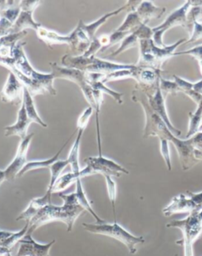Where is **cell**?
Masks as SVG:
<instances>
[{
  "label": "cell",
  "mask_w": 202,
  "mask_h": 256,
  "mask_svg": "<svg viewBox=\"0 0 202 256\" xmlns=\"http://www.w3.org/2000/svg\"><path fill=\"white\" fill-rule=\"evenodd\" d=\"M189 128L185 135V139H189L199 132L202 119V100L197 104L196 112L189 114Z\"/></svg>",
  "instance_id": "cell-31"
},
{
  "label": "cell",
  "mask_w": 202,
  "mask_h": 256,
  "mask_svg": "<svg viewBox=\"0 0 202 256\" xmlns=\"http://www.w3.org/2000/svg\"><path fill=\"white\" fill-rule=\"evenodd\" d=\"M136 65H128V64H115L113 62L97 58V56L90 57V62L86 68L85 72H98L102 74H108L115 71L121 70L134 69Z\"/></svg>",
  "instance_id": "cell-16"
},
{
  "label": "cell",
  "mask_w": 202,
  "mask_h": 256,
  "mask_svg": "<svg viewBox=\"0 0 202 256\" xmlns=\"http://www.w3.org/2000/svg\"><path fill=\"white\" fill-rule=\"evenodd\" d=\"M147 98H148V104L150 105L151 108L155 113L159 116L160 118L164 122L169 130H171L174 135L178 136L181 135L182 132L178 128L173 126L172 123L170 121L168 114H167V108H166L165 97L162 92L160 87H159V83L158 84L156 87V92L149 95V94H145Z\"/></svg>",
  "instance_id": "cell-12"
},
{
  "label": "cell",
  "mask_w": 202,
  "mask_h": 256,
  "mask_svg": "<svg viewBox=\"0 0 202 256\" xmlns=\"http://www.w3.org/2000/svg\"><path fill=\"white\" fill-rule=\"evenodd\" d=\"M52 194L46 192L42 197L34 198L30 201V204L24 212L20 214L17 218V221L25 220L26 222H30L31 219L37 214L41 209H43L47 205L52 204Z\"/></svg>",
  "instance_id": "cell-20"
},
{
  "label": "cell",
  "mask_w": 202,
  "mask_h": 256,
  "mask_svg": "<svg viewBox=\"0 0 202 256\" xmlns=\"http://www.w3.org/2000/svg\"><path fill=\"white\" fill-rule=\"evenodd\" d=\"M50 67L52 70L51 72L55 79L56 78L66 79L78 84L80 90H82L85 98L89 104V106H91L95 112L96 104H95L94 97H93V90L86 80V72L78 70L61 66L56 62H50Z\"/></svg>",
  "instance_id": "cell-8"
},
{
  "label": "cell",
  "mask_w": 202,
  "mask_h": 256,
  "mask_svg": "<svg viewBox=\"0 0 202 256\" xmlns=\"http://www.w3.org/2000/svg\"><path fill=\"white\" fill-rule=\"evenodd\" d=\"M82 226L88 232L93 234H100L104 236H110L119 240L126 245L130 254H134L137 252V246L145 243V240L143 236H136L130 234L126 228L121 226L117 222L113 224L103 223V224H89L83 223Z\"/></svg>",
  "instance_id": "cell-6"
},
{
  "label": "cell",
  "mask_w": 202,
  "mask_h": 256,
  "mask_svg": "<svg viewBox=\"0 0 202 256\" xmlns=\"http://www.w3.org/2000/svg\"><path fill=\"white\" fill-rule=\"evenodd\" d=\"M159 87L163 94H164V96H167L168 94H176L180 92L179 88L174 80L170 82L163 79L162 76H160L159 79Z\"/></svg>",
  "instance_id": "cell-36"
},
{
  "label": "cell",
  "mask_w": 202,
  "mask_h": 256,
  "mask_svg": "<svg viewBox=\"0 0 202 256\" xmlns=\"http://www.w3.org/2000/svg\"><path fill=\"white\" fill-rule=\"evenodd\" d=\"M31 123L23 102L18 113L17 122L12 126H8L4 128V136L7 138L16 136L20 138L21 140L24 139L29 135L28 128Z\"/></svg>",
  "instance_id": "cell-17"
},
{
  "label": "cell",
  "mask_w": 202,
  "mask_h": 256,
  "mask_svg": "<svg viewBox=\"0 0 202 256\" xmlns=\"http://www.w3.org/2000/svg\"><path fill=\"white\" fill-rule=\"evenodd\" d=\"M187 40L182 39L170 46L159 48L154 44L152 39L141 40L139 41L140 57L136 65L141 68H150L162 71L163 64L174 56V52L180 45L184 44Z\"/></svg>",
  "instance_id": "cell-4"
},
{
  "label": "cell",
  "mask_w": 202,
  "mask_h": 256,
  "mask_svg": "<svg viewBox=\"0 0 202 256\" xmlns=\"http://www.w3.org/2000/svg\"><path fill=\"white\" fill-rule=\"evenodd\" d=\"M141 18L137 14L136 10L129 12L128 14L126 15V18L123 24L117 28V31L119 32H134V30H137L138 27L142 24Z\"/></svg>",
  "instance_id": "cell-32"
},
{
  "label": "cell",
  "mask_w": 202,
  "mask_h": 256,
  "mask_svg": "<svg viewBox=\"0 0 202 256\" xmlns=\"http://www.w3.org/2000/svg\"><path fill=\"white\" fill-rule=\"evenodd\" d=\"M12 26L13 24L7 19L3 18H0V38L8 35V32L12 28Z\"/></svg>",
  "instance_id": "cell-41"
},
{
  "label": "cell",
  "mask_w": 202,
  "mask_h": 256,
  "mask_svg": "<svg viewBox=\"0 0 202 256\" xmlns=\"http://www.w3.org/2000/svg\"><path fill=\"white\" fill-rule=\"evenodd\" d=\"M25 87L14 72L10 71L6 83L0 93L1 100L5 104H23Z\"/></svg>",
  "instance_id": "cell-11"
},
{
  "label": "cell",
  "mask_w": 202,
  "mask_h": 256,
  "mask_svg": "<svg viewBox=\"0 0 202 256\" xmlns=\"http://www.w3.org/2000/svg\"><path fill=\"white\" fill-rule=\"evenodd\" d=\"M77 132H78V130L76 128L74 132H73L72 135L69 138V139L66 141L64 144L62 146L61 148L58 150V152L56 153L53 157H52V158H49V160H34V161L28 162L26 164V166L23 167V170L20 171V173L19 174L17 178H21V176H24L26 173H28L30 171L34 170L41 169V168H50L52 164L56 162L57 160H59L60 154L63 152V149L65 148L66 146L68 144L69 142L71 141L73 136H74Z\"/></svg>",
  "instance_id": "cell-22"
},
{
  "label": "cell",
  "mask_w": 202,
  "mask_h": 256,
  "mask_svg": "<svg viewBox=\"0 0 202 256\" xmlns=\"http://www.w3.org/2000/svg\"><path fill=\"white\" fill-rule=\"evenodd\" d=\"M193 6L192 0H188L185 4H182L178 9L175 10L161 24L152 28V40L154 44L159 48H163L165 44H163V35L170 28L175 27V26H182L183 28L188 30L189 24L188 20V14L191 8Z\"/></svg>",
  "instance_id": "cell-7"
},
{
  "label": "cell",
  "mask_w": 202,
  "mask_h": 256,
  "mask_svg": "<svg viewBox=\"0 0 202 256\" xmlns=\"http://www.w3.org/2000/svg\"><path fill=\"white\" fill-rule=\"evenodd\" d=\"M196 210H199L198 206L193 202L187 192H185V193H181L174 196L170 204L165 208H163V214L166 217H169L174 214L185 212L191 213Z\"/></svg>",
  "instance_id": "cell-14"
},
{
  "label": "cell",
  "mask_w": 202,
  "mask_h": 256,
  "mask_svg": "<svg viewBox=\"0 0 202 256\" xmlns=\"http://www.w3.org/2000/svg\"><path fill=\"white\" fill-rule=\"evenodd\" d=\"M89 84L93 88V90H98V91L101 92L103 94H107V95L110 96L118 104H123V93L117 92L111 90V88L105 86V84L102 83V82H93V83Z\"/></svg>",
  "instance_id": "cell-35"
},
{
  "label": "cell",
  "mask_w": 202,
  "mask_h": 256,
  "mask_svg": "<svg viewBox=\"0 0 202 256\" xmlns=\"http://www.w3.org/2000/svg\"><path fill=\"white\" fill-rule=\"evenodd\" d=\"M160 153L163 156V160L165 162L167 170L171 171L172 170L171 166V153H170V148H169V141L167 140L160 139Z\"/></svg>",
  "instance_id": "cell-38"
},
{
  "label": "cell",
  "mask_w": 202,
  "mask_h": 256,
  "mask_svg": "<svg viewBox=\"0 0 202 256\" xmlns=\"http://www.w3.org/2000/svg\"><path fill=\"white\" fill-rule=\"evenodd\" d=\"M26 45V42H19L14 48L12 58H0V65L14 72L32 96L45 94L56 96L54 76L52 72H40L32 66L25 52Z\"/></svg>",
  "instance_id": "cell-2"
},
{
  "label": "cell",
  "mask_w": 202,
  "mask_h": 256,
  "mask_svg": "<svg viewBox=\"0 0 202 256\" xmlns=\"http://www.w3.org/2000/svg\"><path fill=\"white\" fill-rule=\"evenodd\" d=\"M68 36V46L71 52V56H78L85 54L91 44V40L84 32L79 23Z\"/></svg>",
  "instance_id": "cell-18"
},
{
  "label": "cell",
  "mask_w": 202,
  "mask_h": 256,
  "mask_svg": "<svg viewBox=\"0 0 202 256\" xmlns=\"http://www.w3.org/2000/svg\"><path fill=\"white\" fill-rule=\"evenodd\" d=\"M93 110H94L89 106L86 110H84V112L81 114L78 119V122H77V130H86L87 128L88 124H89L90 118L93 116Z\"/></svg>",
  "instance_id": "cell-37"
},
{
  "label": "cell",
  "mask_w": 202,
  "mask_h": 256,
  "mask_svg": "<svg viewBox=\"0 0 202 256\" xmlns=\"http://www.w3.org/2000/svg\"><path fill=\"white\" fill-rule=\"evenodd\" d=\"M136 12L143 24H148L154 18H160L166 12V8L156 6L152 1H142L136 8Z\"/></svg>",
  "instance_id": "cell-21"
},
{
  "label": "cell",
  "mask_w": 202,
  "mask_h": 256,
  "mask_svg": "<svg viewBox=\"0 0 202 256\" xmlns=\"http://www.w3.org/2000/svg\"><path fill=\"white\" fill-rule=\"evenodd\" d=\"M59 196L63 200V204L56 206L51 204L41 209L29 222L28 232L33 234L39 227L56 221L65 223L67 231H72L77 218L85 212V209L78 204L75 192L60 193Z\"/></svg>",
  "instance_id": "cell-3"
},
{
  "label": "cell",
  "mask_w": 202,
  "mask_h": 256,
  "mask_svg": "<svg viewBox=\"0 0 202 256\" xmlns=\"http://www.w3.org/2000/svg\"><path fill=\"white\" fill-rule=\"evenodd\" d=\"M183 54L191 56L197 61L202 62V44L194 46L193 48L189 49V50L174 52V56H183Z\"/></svg>",
  "instance_id": "cell-39"
},
{
  "label": "cell",
  "mask_w": 202,
  "mask_h": 256,
  "mask_svg": "<svg viewBox=\"0 0 202 256\" xmlns=\"http://www.w3.org/2000/svg\"><path fill=\"white\" fill-rule=\"evenodd\" d=\"M37 38L43 41L48 46L52 48L53 45L67 44H69L68 35H60L53 30H48L44 26H40L36 31Z\"/></svg>",
  "instance_id": "cell-26"
},
{
  "label": "cell",
  "mask_w": 202,
  "mask_h": 256,
  "mask_svg": "<svg viewBox=\"0 0 202 256\" xmlns=\"http://www.w3.org/2000/svg\"><path fill=\"white\" fill-rule=\"evenodd\" d=\"M193 147L198 150H202V132H196L190 138Z\"/></svg>",
  "instance_id": "cell-42"
},
{
  "label": "cell",
  "mask_w": 202,
  "mask_h": 256,
  "mask_svg": "<svg viewBox=\"0 0 202 256\" xmlns=\"http://www.w3.org/2000/svg\"><path fill=\"white\" fill-rule=\"evenodd\" d=\"M68 165L69 162L67 161V160H59L51 166L50 168H49L51 172V178L50 182H49L48 190H47L48 192L53 194L52 190H53V187H54L56 182H57L58 179L60 178V175H61L63 170L65 169L66 167Z\"/></svg>",
  "instance_id": "cell-33"
},
{
  "label": "cell",
  "mask_w": 202,
  "mask_h": 256,
  "mask_svg": "<svg viewBox=\"0 0 202 256\" xmlns=\"http://www.w3.org/2000/svg\"><path fill=\"white\" fill-rule=\"evenodd\" d=\"M28 230L29 222H26L24 228L19 232L0 230V246L12 250V248L24 238Z\"/></svg>",
  "instance_id": "cell-27"
},
{
  "label": "cell",
  "mask_w": 202,
  "mask_h": 256,
  "mask_svg": "<svg viewBox=\"0 0 202 256\" xmlns=\"http://www.w3.org/2000/svg\"><path fill=\"white\" fill-rule=\"evenodd\" d=\"M0 256H12V250L11 249L0 246Z\"/></svg>",
  "instance_id": "cell-43"
},
{
  "label": "cell",
  "mask_w": 202,
  "mask_h": 256,
  "mask_svg": "<svg viewBox=\"0 0 202 256\" xmlns=\"http://www.w3.org/2000/svg\"><path fill=\"white\" fill-rule=\"evenodd\" d=\"M33 14L34 12H22L21 10L20 14L15 20L11 30H9L8 34H19V32L26 31L25 30L26 28H32V30L37 31L41 24L36 22L33 18Z\"/></svg>",
  "instance_id": "cell-25"
},
{
  "label": "cell",
  "mask_w": 202,
  "mask_h": 256,
  "mask_svg": "<svg viewBox=\"0 0 202 256\" xmlns=\"http://www.w3.org/2000/svg\"><path fill=\"white\" fill-rule=\"evenodd\" d=\"M130 8V1H127V2L125 4L124 6H121L119 9L115 10H113V12H109V13H107L106 14L103 15L102 17H100V18L97 19V20H95L93 22L90 23V24H85L82 20H80L78 23H79L80 26L82 27L84 32L86 34L88 38H89L92 42V40L96 38L95 35H96V32H97V30L100 28V26H102L110 18L116 16V15L120 14L121 12H123V10H127V12H128Z\"/></svg>",
  "instance_id": "cell-19"
},
{
  "label": "cell",
  "mask_w": 202,
  "mask_h": 256,
  "mask_svg": "<svg viewBox=\"0 0 202 256\" xmlns=\"http://www.w3.org/2000/svg\"><path fill=\"white\" fill-rule=\"evenodd\" d=\"M27 31L16 34H8L0 38V58H12L15 45L26 38Z\"/></svg>",
  "instance_id": "cell-24"
},
{
  "label": "cell",
  "mask_w": 202,
  "mask_h": 256,
  "mask_svg": "<svg viewBox=\"0 0 202 256\" xmlns=\"http://www.w3.org/2000/svg\"><path fill=\"white\" fill-rule=\"evenodd\" d=\"M106 180V186H107V190H108V197L111 201L112 210H113L114 218L115 222H117L116 210H115V204H116L117 198V186L115 180L112 179V176H104Z\"/></svg>",
  "instance_id": "cell-34"
},
{
  "label": "cell",
  "mask_w": 202,
  "mask_h": 256,
  "mask_svg": "<svg viewBox=\"0 0 202 256\" xmlns=\"http://www.w3.org/2000/svg\"><path fill=\"white\" fill-rule=\"evenodd\" d=\"M199 132H202V123L200 124V128H199Z\"/></svg>",
  "instance_id": "cell-45"
},
{
  "label": "cell",
  "mask_w": 202,
  "mask_h": 256,
  "mask_svg": "<svg viewBox=\"0 0 202 256\" xmlns=\"http://www.w3.org/2000/svg\"><path fill=\"white\" fill-rule=\"evenodd\" d=\"M84 162L90 168L93 174H100L104 176L108 175L117 178H119L122 174H129V171L125 169L124 167L103 156L88 157L84 160Z\"/></svg>",
  "instance_id": "cell-9"
},
{
  "label": "cell",
  "mask_w": 202,
  "mask_h": 256,
  "mask_svg": "<svg viewBox=\"0 0 202 256\" xmlns=\"http://www.w3.org/2000/svg\"><path fill=\"white\" fill-rule=\"evenodd\" d=\"M56 243V240L50 243L41 244L34 240L32 234L27 232L24 238L19 242V249L15 256H50L51 248Z\"/></svg>",
  "instance_id": "cell-13"
},
{
  "label": "cell",
  "mask_w": 202,
  "mask_h": 256,
  "mask_svg": "<svg viewBox=\"0 0 202 256\" xmlns=\"http://www.w3.org/2000/svg\"><path fill=\"white\" fill-rule=\"evenodd\" d=\"M131 98L134 102L141 104L145 112V126L143 138L156 136L159 140H167L169 142H171L178 152L180 164L183 170H189L198 164V160L195 158V148L193 147L190 138L181 140L174 135L164 122L152 110L145 93L135 88L134 91L132 92Z\"/></svg>",
  "instance_id": "cell-1"
},
{
  "label": "cell",
  "mask_w": 202,
  "mask_h": 256,
  "mask_svg": "<svg viewBox=\"0 0 202 256\" xmlns=\"http://www.w3.org/2000/svg\"><path fill=\"white\" fill-rule=\"evenodd\" d=\"M34 134H29L26 138L21 140L19 148H18L17 153L15 157L12 160V162L7 167L5 171L7 180H12L17 178L20 171L23 170V167L28 162L27 161V153L30 148V144L32 140L34 138Z\"/></svg>",
  "instance_id": "cell-10"
},
{
  "label": "cell",
  "mask_w": 202,
  "mask_h": 256,
  "mask_svg": "<svg viewBox=\"0 0 202 256\" xmlns=\"http://www.w3.org/2000/svg\"><path fill=\"white\" fill-rule=\"evenodd\" d=\"M166 226L182 231L184 256H193V244L202 232V209L193 210L185 218L170 222Z\"/></svg>",
  "instance_id": "cell-5"
},
{
  "label": "cell",
  "mask_w": 202,
  "mask_h": 256,
  "mask_svg": "<svg viewBox=\"0 0 202 256\" xmlns=\"http://www.w3.org/2000/svg\"><path fill=\"white\" fill-rule=\"evenodd\" d=\"M41 1L37 0H26V1H20V9L22 12H34L36 9L39 6Z\"/></svg>",
  "instance_id": "cell-40"
},
{
  "label": "cell",
  "mask_w": 202,
  "mask_h": 256,
  "mask_svg": "<svg viewBox=\"0 0 202 256\" xmlns=\"http://www.w3.org/2000/svg\"><path fill=\"white\" fill-rule=\"evenodd\" d=\"M7 180L6 174H5V171L0 170V186L4 183V182Z\"/></svg>",
  "instance_id": "cell-44"
},
{
  "label": "cell",
  "mask_w": 202,
  "mask_h": 256,
  "mask_svg": "<svg viewBox=\"0 0 202 256\" xmlns=\"http://www.w3.org/2000/svg\"><path fill=\"white\" fill-rule=\"evenodd\" d=\"M23 104H24L25 108H26V114L28 116L29 119L32 122H35L41 126V127L47 128L48 124L41 119L39 114L37 112L35 104H34V97L32 96L28 90L25 88L24 97H23Z\"/></svg>",
  "instance_id": "cell-28"
},
{
  "label": "cell",
  "mask_w": 202,
  "mask_h": 256,
  "mask_svg": "<svg viewBox=\"0 0 202 256\" xmlns=\"http://www.w3.org/2000/svg\"></svg>",
  "instance_id": "cell-46"
},
{
  "label": "cell",
  "mask_w": 202,
  "mask_h": 256,
  "mask_svg": "<svg viewBox=\"0 0 202 256\" xmlns=\"http://www.w3.org/2000/svg\"><path fill=\"white\" fill-rule=\"evenodd\" d=\"M75 184H76V191H75V193H76L77 200H78V204L85 209V210L89 212V213L94 218L95 220L97 221V224H103V223H105L106 222L103 220V219L100 218L98 214H96V212L93 210V206H92L91 204H90L89 200H88L86 192H85V190H84L83 186H82V179H78Z\"/></svg>",
  "instance_id": "cell-29"
},
{
  "label": "cell",
  "mask_w": 202,
  "mask_h": 256,
  "mask_svg": "<svg viewBox=\"0 0 202 256\" xmlns=\"http://www.w3.org/2000/svg\"><path fill=\"white\" fill-rule=\"evenodd\" d=\"M153 32L152 30L149 28L146 24H142L140 27L134 30L130 35L127 36L121 43L119 48L117 49L111 54V57L119 56L126 50L139 44L141 40L152 39Z\"/></svg>",
  "instance_id": "cell-15"
},
{
  "label": "cell",
  "mask_w": 202,
  "mask_h": 256,
  "mask_svg": "<svg viewBox=\"0 0 202 256\" xmlns=\"http://www.w3.org/2000/svg\"><path fill=\"white\" fill-rule=\"evenodd\" d=\"M84 131L85 130H78V135H77L74 144L70 150L68 158H67V161L69 162V165L71 166V172L73 173L78 174L81 171L79 165V149Z\"/></svg>",
  "instance_id": "cell-30"
},
{
  "label": "cell",
  "mask_w": 202,
  "mask_h": 256,
  "mask_svg": "<svg viewBox=\"0 0 202 256\" xmlns=\"http://www.w3.org/2000/svg\"><path fill=\"white\" fill-rule=\"evenodd\" d=\"M91 175H93V173L88 166H86L84 169L81 170L78 174L70 172V173L62 175L56 182L53 190H52V192H60L63 190H67V188L70 187L74 183H76L78 179H82V178L91 176Z\"/></svg>",
  "instance_id": "cell-23"
}]
</instances>
